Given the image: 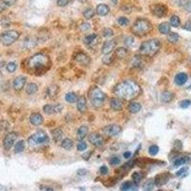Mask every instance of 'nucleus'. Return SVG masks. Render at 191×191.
Masks as SVG:
<instances>
[{"label":"nucleus","instance_id":"f3484780","mask_svg":"<svg viewBox=\"0 0 191 191\" xmlns=\"http://www.w3.org/2000/svg\"><path fill=\"white\" fill-rule=\"evenodd\" d=\"M30 121L33 125H40L43 122V118L39 113H34L31 115Z\"/></svg>","mask_w":191,"mask_h":191},{"label":"nucleus","instance_id":"680f3d73","mask_svg":"<svg viewBox=\"0 0 191 191\" xmlns=\"http://www.w3.org/2000/svg\"><path fill=\"white\" fill-rule=\"evenodd\" d=\"M6 8H7V6H5L4 3H3V2L0 3V13H2Z\"/></svg>","mask_w":191,"mask_h":191},{"label":"nucleus","instance_id":"20e7f679","mask_svg":"<svg viewBox=\"0 0 191 191\" xmlns=\"http://www.w3.org/2000/svg\"><path fill=\"white\" fill-rule=\"evenodd\" d=\"M152 30V24L147 19L139 18L137 21H135L133 26L131 28V32L134 34L139 36H142L147 34Z\"/></svg>","mask_w":191,"mask_h":191},{"label":"nucleus","instance_id":"6e6552de","mask_svg":"<svg viewBox=\"0 0 191 191\" xmlns=\"http://www.w3.org/2000/svg\"><path fill=\"white\" fill-rule=\"evenodd\" d=\"M17 137H18V135H17L16 132H11V133H8L6 135L4 141H3V146H4L6 150H10L12 148L15 141H16Z\"/></svg>","mask_w":191,"mask_h":191},{"label":"nucleus","instance_id":"a19ab883","mask_svg":"<svg viewBox=\"0 0 191 191\" xmlns=\"http://www.w3.org/2000/svg\"><path fill=\"white\" fill-rule=\"evenodd\" d=\"M114 60V57L112 55H106L105 57H104L102 58V62L104 64H106V65H110V64H112V62Z\"/></svg>","mask_w":191,"mask_h":191},{"label":"nucleus","instance_id":"c03bdc74","mask_svg":"<svg viewBox=\"0 0 191 191\" xmlns=\"http://www.w3.org/2000/svg\"><path fill=\"white\" fill-rule=\"evenodd\" d=\"M149 154H150L151 156H155V155H157L158 153H159V146L158 145H151L150 147H149Z\"/></svg>","mask_w":191,"mask_h":191},{"label":"nucleus","instance_id":"49530a36","mask_svg":"<svg viewBox=\"0 0 191 191\" xmlns=\"http://www.w3.org/2000/svg\"><path fill=\"white\" fill-rule=\"evenodd\" d=\"M76 149H78V151H84L85 149H87V143H86L85 141H80L76 145Z\"/></svg>","mask_w":191,"mask_h":191},{"label":"nucleus","instance_id":"ddd939ff","mask_svg":"<svg viewBox=\"0 0 191 191\" xmlns=\"http://www.w3.org/2000/svg\"><path fill=\"white\" fill-rule=\"evenodd\" d=\"M62 110V105L61 104H57V105H52V104H46L43 107V111L45 114L47 115H52L55 113H58Z\"/></svg>","mask_w":191,"mask_h":191},{"label":"nucleus","instance_id":"864d4df0","mask_svg":"<svg viewBox=\"0 0 191 191\" xmlns=\"http://www.w3.org/2000/svg\"><path fill=\"white\" fill-rule=\"evenodd\" d=\"M2 2L4 3L5 6L7 7H10V6H13L15 4L16 0H2Z\"/></svg>","mask_w":191,"mask_h":191},{"label":"nucleus","instance_id":"e2e57ef3","mask_svg":"<svg viewBox=\"0 0 191 191\" xmlns=\"http://www.w3.org/2000/svg\"><path fill=\"white\" fill-rule=\"evenodd\" d=\"M41 190L42 191H54L51 187H47V186H42L41 187Z\"/></svg>","mask_w":191,"mask_h":191},{"label":"nucleus","instance_id":"f704fd0d","mask_svg":"<svg viewBox=\"0 0 191 191\" xmlns=\"http://www.w3.org/2000/svg\"><path fill=\"white\" fill-rule=\"evenodd\" d=\"M180 24H181V20L179 18V16L172 15L171 17H170V25L171 26L177 28V27L180 26Z\"/></svg>","mask_w":191,"mask_h":191},{"label":"nucleus","instance_id":"39448f33","mask_svg":"<svg viewBox=\"0 0 191 191\" xmlns=\"http://www.w3.org/2000/svg\"><path fill=\"white\" fill-rule=\"evenodd\" d=\"M89 97L92 105L95 108H100V107H102L104 101L106 99L105 94L99 88H92L89 92Z\"/></svg>","mask_w":191,"mask_h":191},{"label":"nucleus","instance_id":"cd10ccee","mask_svg":"<svg viewBox=\"0 0 191 191\" xmlns=\"http://www.w3.org/2000/svg\"><path fill=\"white\" fill-rule=\"evenodd\" d=\"M37 92V85L36 83H29L26 87V93L28 95H34Z\"/></svg>","mask_w":191,"mask_h":191},{"label":"nucleus","instance_id":"c9c22d12","mask_svg":"<svg viewBox=\"0 0 191 191\" xmlns=\"http://www.w3.org/2000/svg\"><path fill=\"white\" fill-rule=\"evenodd\" d=\"M133 187H134V183L128 181V182H124L122 185H121L120 189H121V191H128V190L133 188Z\"/></svg>","mask_w":191,"mask_h":191},{"label":"nucleus","instance_id":"7c9ffc66","mask_svg":"<svg viewBox=\"0 0 191 191\" xmlns=\"http://www.w3.org/2000/svg\"><path fill=\"white\" fill-rule=\"evenodd\" d=\"M76 60H78L79 63H81V64H87L88 62H89V58H88V57L85 54H83V53H81V54H78V55H76Z\"/></svg>","mask_w":191,"mask_h":191},{"label":"nucleus","instance_id":"052dcab7","mask_svg":"<svg viewBox=\"0 0 191 191\" xmlns=\"http://www.w3.org/2000/svg\"><path fill=\"white\" fill-rule=\"evenodd\" d=\"M85 174H86V169H78V175L83 176V175H85Z\"/></svg>","mask_w":191,"mask_h":191},{"label":"nucleus","instance_id":"7ed1b4c3","mask_svg":"<svg viewBox=\"0 0 191 191\" xmlns=\"http://www.w3.org/2000/svg\"><path fill=\"white\" fill-rule=\"evenodd\" d=\"M161 48V42L158 39H150L142 42L140 47V53L142 55L146 57H153Z\"/></svg>","mask_w":191,"mask_h":191},{"label":"nucleus","instance_id":"603ef678","mask_svg":"<svg viewBox=\"0 0 191 191\" xmlns=\"http://www.w3.org/2000/svg\"><path fill=\"white\" fill-rule=\"evenodd\" d=\"M108 167H107L106 165H102V166H100V168H99V172H100V174L101 175H107L108 174Z\"/></svg>","mask_w":191,"mask_h":191},{"label":"nucleus","instance_id":"0eeeda50","mask_svg":"<svg viewBox=\"0 0 191 191\" xmlns=\"http://www.w3.org/2000/svg\"><path fill=\"white\" fill-rule=\"evenodd\" d=\"M18 37H19V33L15 30H11L0 34V41L5 46H10L13 42H15L18 39Z\"/></svg>","mask_w":191,"mask_h":191},{"label":"nucleus","instance_id":"f03ea898","mask_svg":"<svg viewBox=\"0 0 191 191\" xmlns=\"http://www.w3.org/2000/svg\"><path fill=\"white\" fill-rule=\"evenodd\" d=\"M51 64L50 58L45 54H36L33 55L27 62L28 69L34 72L46 71Z\"/></svg>","mask_w":191,"mask_h":191},{"label":"nucleus","instance_id":"79ce46f5","mask_svg":"<svg viewBox=\"0 0 191 191\" xmlns=\"http://www.w3.org/2000/svg\"><path fill=\"white\" fill-rule=\"evenodd\" d=\"M16 67H17V65H16L15 62H9L6 66L7 71H8L9 73H13L16 70Z\"/></svg>","mask_w":191,"mask_h":191},{"label":"nucleus","instance_id":"473e14b6","mask_svg":"<svg viewBox=\"0 0 191 191\" xmlns=\"http://www.w3.org/2000/svg\"><path fill=\"white\" fill-rule=\"evenodd\" d=\"M154 185H155V182L153 179L147 180L146 183H145L143 185V191H152L153 187H154Z\"/></svg>","mask_w":191,"mask_h":191},{"label":"nucleus","instance_id":"b1692460","mask_svg":"<svg viewBox=\"0 0 191 191\" xmlns=\"http://www.w3.org/2000/svg\"><path fill=\"white\" fill-rule=\"evenodd\" d=\"M174 98V94L171 93V92H168V91H165V92H162V95H161V99L162 102H170L171 100Z\"/></svg>","mask_w":191,"mask_h":191},{"label":"nucleus","instance_id":"0e129e2a","mask_svg":"<svg viewBox=\"0 0 191 191\" xmlns=\"http://www.w3.org/2000/svg\"><path fill=\"white\" fill-rule=\"evenodd\" d=\"M132 191H139V190L137 188H134V187H133V190H132Z\"/></svg>","mask_w":191,"mask_h":191},{"label":"nucleus","instance_id":"2f4dec72","mask_svg":"<svg viewBox=\"0 0 191 191\" xmlns=\"http://www.w3.org/2000/svg\"><path fill=\"white\" fill-rule=\"evenodd\" d=\"M25 149V141H19L16 142L15 146V153H20Z\"/></svg>","mask_w":191,"mask_h":191},{"label":"nucleus","instance_id":"a18cd8bd","mask_svg":"<svg viewBox=\"0 0 191 191\" xmlns=\"http://www.w3.org/2000/svg\"><path fill=\"white\" fill-rule=\"evenodd\" d=\"M118 24H120V26H127L129 24V20L126 17H119L118 18Z\"/></svg>","mask_w":191,"mask_h":191},{"label":"nucleus","instance_id":"5701e85b","mask_svg":"<svg viewBox=\"0 0 191 191\" xmlns=\"http://www.w3.org/2000/svg\"><path fill=\"white\" fill-rule=\"evenodd\" d=\"M96 12L99 15L104 16L109 13V7L105 4H99L96 9Z\"/></svg>","mask_w":191,"mask_h":191},{"label":"nucleus","instance_id":"58836bf2","mask_svg":"<svg viewBox=\"0 0 191 191\" xmlns=\"http://www.w3.org/2000/svg\"><path fill=\"white\" fill-rule=\"evenodd\" d=\"M186 162H187V159L185 157H180L174 161V166L175 167H178V166L183 165V164H185Z\"/></svg>","mask_w":191,"mask_h":191},{"label":"nucleus","instance_id":"e433bc0d","mask_svg":"<svg viewBox=\"0 0 191 191\" xmlns=\"http://www.w3.org/2000/svg\"><path fill=\"white\" fill-rule=\"evenodd\" d=\"M132 179H133L134 183L138 185V183H141V181L142 179V174L141 172H134L133 174H132Z\"/></svg>","mask_w":191,"mask_h":191},{"label":"nucleus","instance_id":"6ab92c4d","mask_svg":"<svg viewBox=\"0 0 191 191\" xmlns=\"http://www.w3.org/2000/svg\"><path fill=\"white\" fill-rule=\"evenodd\" d=\"M88 131H89V129H88L87 126H85V125L80 126V127L78 128V132H76V139H78L79 141H82L83 139H84L86 136H87Z\"/></svg>","mask_w":191,"mask_h":191},{"label":"nucleus","instance_id":"69168bd1","mask_svg":"<svg viewBox=\"0 0 191 191\" xmlns=\"http://www.w3.org/2000/svg\"><path fill=\"white\" fill-rule=\"evenodd\" d=\"M158 191H164V190H161V189H160V190H158Z\"/></svg>","mask_w":191,"mask_h":191},{"label":"nucleus","instance_id":"9d476101","mask_svg":"<svg viewBox=\"0 0 191 191\" xmlns=\"http://www.w3.org/2000/svg\"><path fill=\"white\" fill-rule=\"evenodd\" d=\"M89 141L91 142L94 146L99 147L103 144L104 140H103V137L101 136V135L94 132V133H91L89 135Z\"/></svg>","mask_w":191,"mask_h":191},{"label":"nucleus","instance_id":"f8f14e48","mask_svg":"<svg viewBox=\"0 0 191 191\" xmlns=\"http://www.w3.org/2000/svg\"><path fill=\"white\" fill-rule=\"evenodd\" d=\"M26 81H27V78L25 76H16L13 82V88H15L16 91H20V90H22L24 88V86L26 84Z\"/></svg>","mask_w":191,"mask_h":191},{"label":"nucleus","instance_id":"c85d7f7f","mask_svg":"<svg viewBox=\"0 0 191 191\" xmlns=\"http://www.w3.org/2000/svg\"><path fill=\"white\" fill-rule=\"evenodd\" d=\"M73 145H74V142H73V141L70 140V139H65V140H63L61 142L62 148L66 149V150H70V149H72Z\"/></svg>","mask_w":191,"mask_h":191},{"label":"nucleus","instance_id":"4be33fe9","mask_svg":"<svg viewBox=\"0 0 191 191\" xmlns=\"http://www.w3.org/2000/svg\"><path fill=\"white\" fill-rule=\"evenodd\" d=\"M110 106L111 108L115 111H120L122 109V102H121V100L120 99H112L110 101Z\"/></svg>","mask_w":191,"mask_h":191},{"label":"nucleus","instance_id":"09e8293b","mask_svg":"<svg viewBox=\"0 0 191 191\" xmlns=\"http://www.w3.org/2000/svg\"><path fill=\"white\" fill-rule=\"evenodd\" d=\"M190 105H191V100L190 99H183L180 102L181 108H183V109L187 108V107H189Z\"/></svg>","mask_w":191,"mask_h":191},{"label":"nucleus","instance_id":"3c124183","mask_svg":"<svg viewBox=\"0 0 191 191\" xmlns=\"http://www.w3.org/2000/svg\"><path fill=\"white\" fill-rule=\"evenodd\" d=\"M110 164H113V165H118L120 164V159L119 157H117V156H115L112 159L110 160Z\"/></svg>","mask_w":191,"mask_h":191},{"label":"nucleus","instance_id":"423d86ee","mask_svg":"<svg viewBox=\"0 0 191 191\" xmlns=\"http://www.w3.org/2000/svg\"><path fill=\"white\" fill-rule=\"evenodd\" d=\"M48 141V136L44 131H37L28 139V144L31 147H37L45 144Z\"/></svg>","mask_w":191,"mask_h":191},{"label":"nucleus","instance_id":"9b49d317","mask_svg":"<svg viewBox=\"0 0 191 191\" xmlns=\"http://www.w3.org/2000/svg\"><path fill=\"white\" fill-rule=\"evenodd\" d=\"M151 11L153 13V15L158 16V17H162L166 15V7L162 4H155L151 6Z\"/></svg>","mask_w":191,"mask_h":191},{"label":"nucleus","instance_id":"bb28decb","mask_svg":"<svg viewBox=\"0 0 191 191\" xmlns=\"http://www.w3.org/2000/svg\"><path fill=\"white\" fill-rule=\"evenodd\" d=\"M52 136H53L54 141L55 142H57V141H59L61 140L62 136H63V133H62L61 129H59V128H57V129L53 130V132H52Z\"/></svg>","mask_w":191,"mask_h":191},{"label":"nucleus","instance_id":"8fccbe9b","mask_svg":"<svg viewBox=\"0 0 191 191\" xmlns=\"http://www.w3.org/2000/svg\"><path fill=\"white\" fill-rule=\"evenodd\" d=\"M90 29H91V25H90V24L87 23V22L82 23L81 25H80V31H81V32H83V33L88 32Z\"/></svg>","mask_w":191,"mask_h":191},{"label":"nucleus","instance_id":"a878e982","mask_svg":"<svg viewBox=\"0 0 191 191\" xmlns=\"http://www.w3.org/2000/svg\"><path fill=\"white\" fill-rule=\"evenodd\" d=\"M170 24H168L167 22H162L159 25V31L160 33L162 34H167L170 33Z\"/></svg>","mask_w":191,"mask_h":191},{"label":"nucleus","instance_id":"c756f323","mask_svg":"<svg viewBox=\"0 0 191 191\" xmlns=\"http://www.w3.org/2000/svg\"><path fill=\"white\" fill-rule=\"evenodd\" d=\"M65 100L67 102H69V103H74V102L76 101V100H78V97H76V95L75 93L70 92V93L66 94Z\"/></svg>","mask_w":191,"mask_h":191},{"label":"nucleus","instance_id":"4468645a","mask_svg":"<svg viewBox=\"0 0 191 191\" xmlns=\"http://www.w3.org/2000/svg\"><path fill=\"white\" fill-rule=\"evenodd\" d=\"M169 177H170V175L168 174V173H162V174L157 175L154 180L155 185H158V186H162V185H165V183L169 181Z\"/></svg>","mask_w":191,"mask_h":191},{"label":"nucleus","instance_id":"a211bd4d","mask_svg":"<svg viewBox=\"0 0 191 191\" xmlns=\"http://www.w3.org/2000/svg\"><path fill=\"white\" fill-rule=\"evenodd\" d=\"M98 41V36L96 34H88L84 38V42L86 45H88L89 47H93L94 45L97 43Z\"/></svg>","mask_w":191,"mask_h":191},{"label":"nucleus","instance_id":"4d7b16f0","mask_svg":"<svg viewBox=\"0 0 191 191\" xmlns=\"http://www.w3.org/2000/svg\"><path fill=\"white\" fill-rule=\"evenodd\" d=\"M187 171V167H183V168H181L179 171H177L176 172V176H181V175H183V173H185Z\"/></svg>","mask_w":191,"mask_h":191},{"label":"nucleus","instance_id":"393cba45","mask_svg":"<svg viewBox=\"0 0 191 191\" xmlns=\"http://www.w3.org/2000/svg\"><path fill=\"white\" fill-rule=\"evenodd\" d=\"M141 106L140 103L138 102H131L128 106V110L130 111V113L132 114H137L141 111Z\"/></svg>","mask_w":191,"mask_h":191},{"label":"nucleus","instance_id":"37998d69","mask_svg":"<svg viewBox=\"0 0 191 191\" xmlns=\"http://www.w3.org/2000/svg\"><path fill=\"white\" fill-rule=\"evenodd\" d=\"M124 44L126 45V47L127 48H131V47H134V45H135V40H134V38L133 37H126L125 39H124Z\"/></svg>","mask_w":191,"mask_h":191},{"label":"nucleus","instance_id":"aec40b11","mask_svg":"<svg viewBox=\"0 0 191 191\" xmlns=\"http://www.w3.org/2000/svg\"><path fill=\"white\" fill-rule=\"evenodd\" d=\"M76 108L81 113H84L86 109H87V105H86V99L84 97H80L76 100Z\"/></svg>","mask_w":191,"mask_h":191},{"label":"nucleus","instance_id":"dca6fc26","mask_svg":"<svg viewBox=\"0 0 191 191\" xmlns=\"http://www.w3.org/2000/svg\"><path fill=\"white\" fill-rule=\"evenodd\" d=\"M58 92H59V88L57 87V85H51L49 87L47 88L46 90V96H47V99H55L57 96Z\"/></svg>","mask_w":191,"mask_h":191},{"label":"nucleus","instance_id":"338daca9","mask_svg":"<svg viewBox=\"0 0 191 191\" xmlns=\"http://www.w3.org/2000/svg\"><path fill=\"white\" fill-rule=\"evenodd\" d=\"M0 75H1V74H0Z\"/></svg>","mask_w":191,"mask_h":191},{"label":"nucleus","instance_id":"de8ad7c7","mask_svg":"<svg viewBox=\"0 0 191 191\" xmlns=\"http://www.w3.org/2000/svg\"><path fill=\"white\" fill-rule=\"evenodd\" d=\"M113 34H114V32L112 31V29H109V28H106V29H104L102 31V36H103V37H106V38L112 36Z\"/></svg>","mask_w":191,"mask_h":191},{"label":"nucleus","instance_id":"4c0bfd02","mask_svg":"<svg viewBox=\"0 0 191 191\" xmlns=\"http://www.w3.org/2000/svg\"><path fill=\"white\" fill-rule=\"evenodd\" d=\"M127 55V50L124 48H119L118 50H116V55L119 58H124Z\"/></svg>","mask_w":191,"mask_h":191},{"label":"nucleus","instance_id":"412c9836","mask_svg":"<svg viewBox=\"0 0 191 191\" xmlns=\"http://www.w3.org/2000/svg\"><path fill=\"white\" fill-rule=\"evenodd\" d=\"M187 81V75L185 73H179L178 75L175 76V83L177 85L182 86Z\"/></svg>","mask_w":191,"mask_h":191},{"label":"nucleus","instance_id":"72a5a7b5","mask_svg":"<svg viewBox=\"0 0 191 191\" xmlns=\"http://www.w3.org/2000/svg\"><path fill=\"white\" fill-rule=\"evenodd\" d=\"M95 13H96V12L94 11L92 8H87V9L84 10V12H83V15H84L85 18L91 19L92 17L95 15Z\"/></svg>","mask_w":191,"mask_h":191},{"label":"nucleus","instance_id":"ea45409f","mask_svg":"<svg viewBox=\"0 0 191 191\" xmlns=\"http://www.w3.org/2000/svg\"><path fill=\"white\" fill-rule=\"evenodd\" d=\"M168 41L169 42H171V43H176L177 41L179 40V34H176V33H169L168 34Z\"/></svg>","mask_w":191,"mask_h":191},{"label":"nucleus","instance_id":"5fc2aeb1","mask_svg":"<svg viewBox=\"0 0 191 191\" xmlns=\"http://www.w3.org/2000/svg\"><path fill=\"white\" fill-rule=\"evenodd\" d=\"M70 0H57V5L59 7H64L69 3Z\"/></svg>","mask_w":191,"mask_h":191},{"label":"nucleus","instance_id":"f257e3e1","mask_svg":"<svg viewBox=\"0 0 191 191\" xmlns=\"http://www.w3.org/2000/svg\"><path fill=\"white\" fill-rule=\"evenodd\" d=\"M141 88L134 80H123L115 87V94L120 99L131 100L140 95Z\"/></svg>","mask_w":191,"mask_h":191},{"label":"nucleus","instance_id":"6e6d98bb","mask_svg":"<svg viewBox=\"0 0 191 191\" xmlns=\"http://www.w3.org/2000/svg\"><path fill=\"white\" fill-rule=\"evenodd\" d=\"M183 29L188 31V32H191V20H188L187 22H185V24L183 25Z\"/></svg>","mask_w":191,"mask_h":191},{"label":"nucleus","instance_id":"13d9d810","mask_svg":"<svg viewBox=\"0 0 191 191\" xmlns=\"http://www.w3.org/2000/svg\"><path fill=\"white\" fill-rule=\"evenodd\" d=\"M185 9L188 13H191V1H189V2L186 3L185 6Z\"/></svg>","mask_w":191,"mask_h":191},{"label":"nucleus","instance_id":"2eb2a0df","mask_svg":"<svg viewBox=\"0 0 191 191\" xmlns=\"http://www.w3.org/2000/svg\"><path fill=\"white\" fill-rule=\"evenodd\" d=\"M117 42L116 40H108L106 41L105 43L103 44V47H102V54L104 55H108L112 52L115 47H116Z\"/></svg>","mask_w":191,"mask_h":191},{"label":"nucleus","instance_id":"bf43d9fd","mask_svg":"<svg viewBox=\"0 0 191 191\" xmlns=\"http://www.w3.org/2000/svg\"><path fill=\"white\" fill-rule=\"evenodd\" d=\"M131 156H132V153L130 151H126V152H124V154H123V157L125 158V159H129L131 158Z\"/></svg>","mask_w":191,"mask_h":191},{"label":"nucleus","instance_id":"1a4fd4ad","mask_svg":"<svg viewBox=\"0 0 191 191\" xmlns=\"http://www.w3.org/2000/svg\"><path fill=\"white\" fill-rule=\"evenodd\" d=\"M103 132L107 135V136L115 137V136H118V135L120 133L121 128L120 126L117 125V124H111V125H108L105 128H103Z\"/></svg>","mask_w":191,"mask_h":191}]
</instances>
